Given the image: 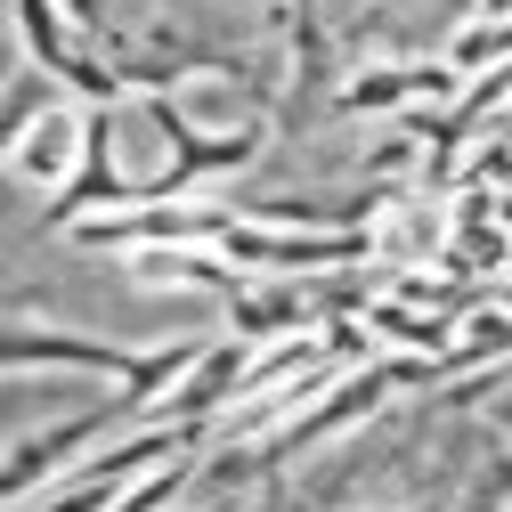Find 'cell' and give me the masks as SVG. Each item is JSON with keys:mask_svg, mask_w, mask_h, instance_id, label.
<instances>
[{"mask_svg": "<svg viewBox=\"0 0 512 512\" xmlns=\"http://www.w3.org/2000/svg\"><path fill=\"white\" fill-rule=\"evenodd\" d=\"M9 374H33V366H74V374H106L114 391L147 374V350H122V342H98V334H57V326H9Z\"/></svg>", "mask_w": 512, "mask_h": 512, "instance_id": "obj_1", "label": "cell"}, {"mask_svg": "<svg viewBox=\"0 0 512 512\" xmlns=\"http://www.w3.org/2000/svg\"><path fill=\"white\" fill-rule=\"evenodd\" d=\"M9 171H17V179H41V187L66 196V187L90 171V106H82V114H66V106L41 114L33 131L9 147Z\"/></svg>", "mask_w": 512, "mask_h": 512, "instance_id": "obj_2", "label": "cell"}, {"mask_svg": "<svg viewBox=\"0 0 512 512\" xmlns=\"http://www.w3.org/2000/svg\"><path fill=\"white\" fill-rule=\"evenodd\" d=\"M252 382V342L228 334V342H204V358L179 374V391H171V423H212L236 391Z\"/></svg>", "mask_w": 512, "mask_h": 512, "instance_id": "obj_3", "label": "cell"}, {"mask_svg": "<svg viewBox=\"0 0 512 512\" xmlns=\"http://www.w3.org/2000/svg\"><path fill=\"white\" fill-rule=\"evenodd\" d=\"M456 74L464 66H374L350 82V106H415V98H456Z\"/></svg>", "mask_w": 512, "mask_h": 512, "instance_id": "obj_4", "label": "cell"}, {"mask_svg": "<svg viewBox=\"0 0 512 512\" xmlns=\"http://www.w3.org/2000/svg\"><path fill=\"white\" fill-rule=\"evenodd\" d=\"M33 114H57V82H41L33 66H17L9 74V147L33 131Z\"/></svg>", "mask_w": 512, "mask_h": 512, "instance_id": "obj_5", "label": "cell"}, {"mask_svg": "<svg viewBox=\"0 0 512 512\" xmlns=\"http://www.w3.org/2000/svg\"><path fill=\"white\" fill-rule=\"evenodd\" d=\"M480 17H512V0H480Z\"/></svg>", "mask_w": 512, "mask_h": 512, "instance_id": "obj_6", "label": "cell"}, {"mask_svg": "<svg viewBox=\"0 0 512 512\" xmlns=\"http://www.w3.org/2000/svg\"><path fill=\"white\" fill-rule=\"evenodd\" d=\"M488 301H496V309H512V285H488Z\"/></svg>", "mask_w": 512, "mask_h": 512, "instance_id": "obj_7", "label": "cell"}, {"mask_svg": "<svg viewBox=\"0 0 512 512\" xmlns=\"http://www.w3.org/2000/svg\"><path fill=\"white\" fill-rule=\"evenodd\" d=\"M212 512H220V504H212Z\"/></svg>", "mask_w": 512, "mask_h": 512, "instance_id": "obj_8", "label": "cell"}]
</instances>
